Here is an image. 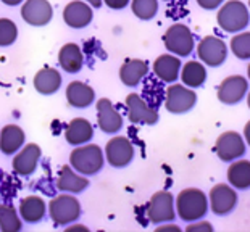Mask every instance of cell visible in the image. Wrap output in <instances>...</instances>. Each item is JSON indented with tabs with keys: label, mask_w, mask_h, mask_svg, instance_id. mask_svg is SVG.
I'll return each mask as SVG.
<instances>
[{
	"label": "cell",
	"mask_w": 250,
	"mask_h": 232,
	"mask_svg": "<svg viewBox=\"0 0 250 232\" xmlns=\"http://www.w3.org/2000/svg\"><path fill=\"white\" fill-rule=\"evenodd\" d=\"M176 213L183 221H199L208 212V200L200 189L189 187L181 191L176 198Z\"/></svg>",
	"instance_id": "cell-1"
},
{
	"label": "cell",
	"mask_w": 250,
	"mask_h": 232,
	"mask_svg": "<svg viewBox=\"0 0 250 232\" xmlns=\"http://www.w3.org/2000/svg\"><path fill=\"white\" fill-rule=\"evenodd\" d=\"M70 165L76 173L92 176L104 168V152L99 145L94 144L78 147L71 152Z\"/></svg>",
	"instance_id": "cell-2"
},
{
	"label": "cell",
	"mask_w": 250,
	"mask_h": 232,
	"mask_svg": "<svg viewBox=\"0 0 250 232\" xmlns=\"http://www.w3.org/2000/svg\"><path fill=\"white\" fill-rule=\"evenodd\" d=\"M216 21L220 28L226 33H239L250 21L249 8L241 0H229V2L223 3V7L218 12Z\"/></svg>",
	"instance_id": "cell-3"
},
{
	"label": "cell",
	"mask_w": 250,
	"mask_h": 232,
	"mask_svg": "<svg viewBox=\"0 0 250 232\" xmlns=\"http://www.w3.org/2000/svg\"><path fill=\"white\" fill-rule=\"evenodd\" d=\"M163 44L169 54L176 57H188L194 50V36L186 24L176 23L169 26L163 36Z\"/></svg>",
	"instance_id": "cell-4"
},
{
	"label": "cell",
	"mask_w": 250,
	"mask_h": 232,
	"mask_svg": "<svg viewBox=\"0 0 250 232\" xmlns=\"http://www.w3.org/2000/svg\"><path fill=\"white\" fill-rule=\"evenodd\" d=\"M49 213L57 226H66L81 216V203L73 195H58L50 202Z\"/></svg>",
	"instance_id": "cell-5"
},
{
	"label": "cell",
	"mask_w": 250,
	"mask_h": 232,
	"mask_svg": "<svg viewBox=\"0 0 250 232\" xmlns=\"http://www.w3.org/2000/svg\"><path fill=\"white\" fill-rule=\"evenodd\" d=\"M197 103V94L188 86L173 84L165 94V108L173 115H183L190 112Z\"/></svg>",
	"instance_id": "cell-6"
},
{
	"label": "cell",
	"mask_w": 250,
	"mask_h": 232,
	"mask_svg": "<svg viewBox=\"0 0 250 232\" xmlns=\"http://www.w3.org/2000/svg\"><path fill=\"white\" fill-rule=\"evenodd\" d=\"M176 208H174L173 195L167 191H160L152 195L150 202L147 203V218L153 224L169 223L174 219Z\"/></svg>",
	"instance_id": "cell-7"
},
{
	"label": "cell",
	"mask_w": 250,
	"mask_h": 232,
	"mask_svg": "<svg viewBox=\"0 0 250 232\" xmlns=\"http://www.w3.org/2000/svg\"><path fill=\"white\" fill-rule=\"evenodd\" d=\"M215 152L221 161L231 163L246 155V140L241 134L234 133V131H226L218 135Z\"/></svg>",
	"instance_id": "cell-8"
},
{
	"label": "cell",
	"mask_w": 250,
	"mask_h": 232,
	"mask_svg": "<svg viewBox=\"0 0 250 232\" xmlns=\"http://www.w3.org/2000/svg\"><path fill=\"white\" fill-rule=\"evenodd\" d=\"M208 207L218 216L229 214L237 205V193L229 184H216L208 193Z\"/></svg>",
	"instance_id": "cell-9"
},
{
	"label": "cell",
	"mask_w": 250,
	"mask_h": 232,
	"mask_svg": "<svg viewBox=\"0 0 250 232\" xmlns=\"http://www.w3.org/2000/svg\"><path fill=\"white\" fill-rule=\"evenodd\" d=\"M197 55L207 66H220L228 57V47L216 36H207L197 45Z\"/></svg>",
	"instance_id": "cell-10"
},
{
	"label": "cell",
	"mask_w": 250,
	"mask_h": 232,
	"mask_svg": "<svg viewBox=\"0 0 250 232\" xmlns=\"http://www.w3.org/2000/svg\"><path fill=\"white\" fill-rule=\"evenodd\" d=\"M105 156H107L108 163L113 168H125L134 158V147H132L131 140L126 139V137H113V139L107 142Z\"/></svg>",
	"instance_id": "cell-11"
},
{
	"label": "cell",
	"mask_w": 250,
	"mask_h": 232,
	"mask_svg": "<svg viewBox=\"0 0 250 232\" xmlns=\"http://www.w3.org/2000/svg\"><path fill=\"white\" fill-rule=\"evenodd\" d=\"M126 108L129 121L134 124H147L152 126L158 121V112L155 108H152L150 105L137 94H129L126 97Z\"/></svg>",
	"instance_id": "cell-12"
},
{
	"label": "cell",
	"mask_w": 250,
	"mask_h": 232,
	"mask_svg": "<svg viewBox=\"0 0 250 232\" xmlns=\"http://www.w3.org/2000/svg\"><path fill=\"white\" fill-rule=\"evenodd\" d=\"M249 92V82L247 79L241 75H234L226 79L218 87V100L225 105H236L246 97Z\"/></svg>",
	"instance_id": "cell-13"
},
{
	"label": "cell",
	"mask_w": 250,
	"mask_h": 232,
	"mask_svg": "<svg viewBox=\"0 0 250 232\" xmlns=\"http://www.w3.org/2000/svg\"><path fill=\"white\" fill-rule=\"evenodd\" d=\"M21 17L31 26H45L54 17V8L47 0H26L21 7Z\"/></svg>",
	"instance_id": "cell-14"
},
{
	"label": "cell",
	"mask_w": 250,
	"mask_h": 232,
	"mask_svg": "<svg viewBox=\"0 0 250 232\" xmlns=\"http://www.w3.org/2000/svg\"><path fill=\"white\" fill-rule=\"evenodd\" d=\"M97 124L107 134H115L123 128V118L108 98H100L97 102Z\"/></svg>",
	"instance_id": "cell-15"
},
{
	"label": "cell",
	"mask_w": 250,
	"mask_h": 232,
	"mask_svg": "<svg viewBox=\"0 0 250 232\" xmlns=\"http://www.w3.org/2000/svg\"><path fill=\"white\" fill-rule=\"evenodd\" d=\"M41 155H42V150L39 145L28 144L13 158V163H12L13 171L20 174V176H31V174L36 171L37 163L41 160Z\"/></svg>",
	"instance_id": "cell-16"
},
{
	"label": "cell",
	"mask_w": 250,
	"mask_h": 232,
	"mask_svg": "<svg viewBox=\"0 0 250 232\" xmlns=\"http://www.w3.org/2000/svg\"><path fill=\"white\" fill-rule=\"evenodd\" d=\"M92 8H90L89 3L84 2H70L63 10V19L65 23L74 29H83L86 28L87 24H90L92 21Z\"/></svg>",
	"instance_id": "cell-17"
},
{
	"label": "cell",
	"mask_w": 250,
	"mask_h": 232,
	"mask_svg": "<svg viewBox=\"0 0 250 232\" xmlns=\"http://www.w3.org/2000/svg\"><path fill=\"white\" fill-rule=\"evenodd\" d=\"M179 71H181V60L176 55L165 54L153 61V73H155V76L163 82L178 81Z\"/></svg>",
	"instance_id": "cell-18"
},
{
	"label": "cell",
	"mask_w": 250,
	"mask_h": 232,
	"mask_svg": "<svg viewBox=\"0 0 250 232\" xmlns=\"http://www.w3.org/2000/svg\"><path fill=\"white\" fill-rule=\"evenodd\" d=\"M24 144V131L17 124H7L0 131V152L3 155H13Z\"/></svg>",
	"instance_id": "cell-19"
},
{
	"label": "cell",
	"mask_w": 250,
	"mask_h": 232,
	"mask_svg": "<svg viewBox=\"0 0 250 232\" xmlns=\"http://www.w3.org/2000/svg\"><path fill=\"white\" fill-rule=\"evenodd\" d=\"M89 181L86 177L79 176V173H76L71 166L65 165L58 173L57 179V187L62 192H70V193H79L84 189H87Z\"/></svg>",
	"instance_id": "cell-20"
},
{
	"label": "cell",
	"mask_w": 250,
	"mask_h": 232,
	"mask_svg": "<svg viewBox=\"0 0 250 232\" xmlns=\"http://www.w3.org/2000/svg\"><path fill=\"white\" fill-rule=\"evenodd\" d=\"M92 137H94V128L87 119L74 118L71 123L66 126L65 139L68 144L78 147L81 144H87Z\"/></svg>",
	"instance_id": "cell-21"
},
{
	"label": "cell",
	"mask_w": 250,
	"mask_h": 232,
	"mask_svg": "<svg viewBox=\"0 0 250 232\" xmlns=\"http://www.w3.org/2000/svg\"><path fill=\"white\" fill-rule=\"evenodd\" d=\"M148 73V65L144 60H126L120 70V79L121 82L127 87H136Z\"/></svg>",
	"instance_id": "cell-22"
},
{
	"label": "cell",
	"mask_w": 250,
	"mask_h": 232,
	"mask_svg": "<svg viewBox=\"0 0 250 232\" xmlns=\"http://www.w3.org/2000/svg\"><path fill=\"white\" fill-rule=\"evenodd\" d=\"M62 86V75L55 68H42L34 76V87L42 96H52Z\"/></svg>",
	"instance_id": "cell-23"
},
{
	"label": "cell",
	"mask_w": 250,
	"mask_h": 232,
	"mask_svg": "<svg viewBox=\"0 0 250 232\" xmlns=\"http://www.w3.org/2000/svg\"><path fill=\"white\" fill-rule=\"evenodd\" d=\"M95 92L94 89L84 82L73 81L66 87V100L74 108H86L94 102Z\"/></svg>",
	"instance_id": "cell-24"
},
{
	"label": "cell",
	"mask_w": 250,
	"mask_h": 232,
	"mask_svg": "<svg viewBox=\"0 0 250 232\" xmlns=\"http://www.w3.org/2000/svg\"><path fill=\"white\" fill-rule=\"evenodd\" d=\"M228 182L239 191L250 189V161L239 158L231 161V166L228 168Z\"/></svg>",
	"instance_id": "cell-25"
},
{
	"label": "cell",
	"mask_w": 250,
	"mask_h": 232,
	"mask_svg": "<svg viewBox=\"0 0 250 232\" xmlns=\"http://www.w3.org/2000/svg\"><path fill=\"white\" fill-rule=\"evenodd\" d=\"M58 63L60 66L70 75H74L83 68L84 63V57L81 49L76 44H65L60 49V54H58Z\"/></svg>",
	"instance_id": "cell-26"
},
{
	"label": "cell",
	"mask_w": 250,
	"mask_h": 232,
	"mask_svg": "<svg viewBox=\"0 0 250 232\" xmlns=\"http://www.w3.org/2000/svg\"><path fill=\"white\" fill-rule=\"evenodd\" d=\"M20 214L26 223H39L45 216V202L37 195H29L21 200Z\"/></svg>",
	"instance_id": "cell-27"
},
{
	"label": "cell",
	"mask_w": 250,
	"mask_h": 232,
	"mask_svg": "<svg viewBox=\"0 0 250 232\" xmlns=\"http://www.w3.org/2000/svg\"><path fill=\"white\" fill-rule=\"evenodd\" d=\"M181 81L190 89L204 86V82L207 81V68L204 66V63L195 60L186 63L181 70Z\"/></svg>",
	"instance_id": "cell-28"
},
{
	"label": "cell",
	"mask_w": 250,
	"mask_h": 232,
	"mask_svg": "<svg viewBox=\"0 0 250 232\" xmlns=\"http://www.w3.org/2000/svg\"><path fill=\"white\" fill-rule=\"evenodd\" d=\"M0 231L3 232H18L21 231V221L18 213L12 205L0 203Z\"/></svg>",
	"instance_id": "cell-29"
},
{
	"label": "cell",
	"mask_w": 250,
	"mask_h": 232,
	"mask_svg": "<svg viewBox=\"0 0 250 232\" xmlns=\"http://www.w3.org/2000/svg\"><path fill=\"white\" fill-rule=\"evenodd\" d=\"M132 13L139 19H152L158 12V2L157 0H132L131 2Z\"/></svg>",
	"instance_id": "cell-30"
},
{
	"label": "cell",
	"mask_w": 250,
	"mask_h": 232,
	"mask_svg": "<svg viewBox=\"0 0 250 232\" xmlns=\"http://www.w3.org/2000/svg\"><path fill=\"white\" fill-rule=\"evenodd\" d=\"M231 50L241 60H249L250 58V33H241L234 36L231 40Z\"/></svg>",
	"instance_id": "cell-31"
},
{
	"label": "cell",
	"mask_w": 250,
	"mask_h": 232,
	"mask_svg": "<svg viewBox=\"0 0 250 232\" xmlns=\"http://www.w3.org/2000/svg\"><path fill=\"white\" fill-rule=\"evenodd\" d=\"M18 28L12 19L0 18V47H8L17 40Z\"/></svg>",
	"instance_id": "cell-32"
},
{
	"label": "cell",
	"mask_w": 250,
	"mask_h": 232,
	"mask_svg": "<svg viewBox=\"0 0 250 232\" xmlns=\"http://www.w3.org/2000/svg\"><path fill=\"white\" fill-rule=\"evenodd\" d=\"M186 231L188 232H207V231H213V226H211L210 223H207V221H197V223L194 224H189L188 228H186Z\"/></svg>",
	"instance_id": "cell-33"
},
{
	"label": "cell",
	"mask_w": 250,
	"mask_h": 232,
	"mask_svg": "<svg viewBox=\"0 0 250 232\" xmlns=\"http://www.w3.org/2000/svg\"><path fill=\"white\" fill-rule=\"evenodd\" d=\"M197 3L204 10H216L220 5L225 3V0H197Z\"/></svg>",
	"instance_id": "cell-34"
},
{
	"label": "cell",
	"mask_w": 250,
	"mask_h": 232,
	"mask_svg": "<svg viewBox=\"0 0 250 232\" xmlns=\"http://www.w3.org/2000/svg\"><path fill=\"white\" fill-rule=\"evenodd\" d=\"M105 5L110 8H113V10H121V8H125L127 7V3H129V0H104Z\"/></svg>",
	"instance_id": "cell-35"
},
{
	"label": "cell",
	"mask_w": 250,
	"mask_h": 232,
	"mask_svg": "<svg viewBox=\"0 0 250 232\" xmlns=\"http://www.w3.org/2000/svg\"><path fill=\"white\" fill-rule=\"evenodd\" d=\"M244 139H246V142L250 145V121H247L246 128H244Z\"/></svg>",
	"instance_id": "cell-36"
},
{
	"label": "cell",
	"mask_w": 250,
	"mask_h": 232,
	"mask_svg": "<svg viewBox=\"0 0 250 232\" xmlns=\"http://www.w3.org/2000/svg\"><path fill=\"white\" fill-rule=\"evenodd\" d=\"M0 2H3L5 5H10V7H15V5H20L23 0H0Z\"/></svg>",
	"instance_id": "cell-37"
},
{
	"label": "cell",
	"mask_w": 250,
	"mask_h": 232,
	"mask_svg": "<svg viewBox=\"0 0 250 232\" xmlns=\"http://www.w3.org/2000/svg\"><path fill=\"white\" fill-rule=\"evenodd\" d=\"M158 231H181L178 226H162V228H158Z\"/></svg>",
	"instance_id": "cell-38"
},
{
	"label": "cell",
	"mask_w": 250,
	"mask_h": 232,
	"mask_svg": "<svg viewBox=\"0 0 250 232\" xmlns=\"http://www.w3.org/2000/svg\"><path fill=\"white\" fill-rule=\"evenodd\" d=\"M86 2H89L90 7H95V8H99L100 5H102V0H86Z\"/></svg>",
	"instance_id": "cell-39"
},
{
	"label": "cell",
	"mask_w": 250,
	"mask_h": 232,
	"mask_svg": "<svg viewBox=\"0 0 250 232\" xmlns=\"http://www.w3.org/2000/svg\"><path fill=\"white\" fill-rule=\"evenodd\" d=\"M247 105H249V108H250V92H247Z\"/></svg>",
	"instance_id": "cell-40"
},
{
	"label": "cell",
	"mask_w": 250,
	"mask_h": 232,
	"mask_svg": "<svg viewBox=\"0 0 250 232\" xmlns=\"http://www.w3.org/2000/svg\"><path fill=\"white\" fill-rule=\"evenodd\" d=\"M247 76H249V79H250V65L247 66Z\"/></svg>",
	"instance_id": "cell-41"
},
{
	"label": "cell",
	"mask_w": 250,
	"mask_h": 232,
	"mask_svg": "<svg viewBox=\"0 0 250 232\" xmlns=\"http://www.w3.org/2000/svg\"><path fill=\"white\" fill-rule=\"evenodd\" d=\"M249 8H250V2H249Z\"/></svg>",
	"instance_id": "cell-42"
},
{
	"label": "cell",
	"mask_w": 250,
	"mask_h": 232,
	"mask_svg": "<svg viewBox=\"0 0 250 232\" xmlns=\"http://www.w3.org/2000/svg\"><path fill=\"white\" fill-rule=\"evenodd\" d=\"M165 2H168V0H165Z\"/></svg>",
	"instance_id": "cell-43"
}]
</instances>
